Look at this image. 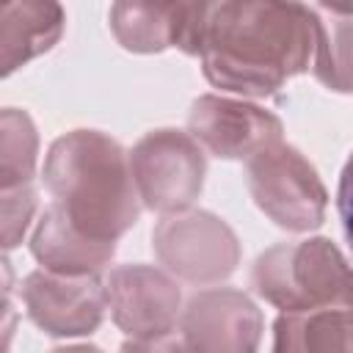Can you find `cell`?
I'll list each match as a JSON object with an SVG mask.
<instances>
[{"instance_id": "1", "label": "cell", "mask_w": 353, "mask_h": 353, "mask_svg": "<svg viewBox=\"0 0 353 353\" xmlns=\"http://www.w3.org/2000/svg\"><path fill=\"white\" fill-rule=\"evenodd\" d=\"M314 52V17L303 3L226 0L210 6L201 72L240 97H270L306 72Z\"/></svg>"}, {"instance_id": "2", "label": "cell", "mask_w": 353, "mask_h": 353, "mask_svg": "<svg viewBox=\"0 0 353 353\" xmlns=\"http://www.w3.org/2000/svg\"><path fill=\"white\" fill-rule=\"evenodd\" d=\"M41 179L52 204L94 240L116 243L141 215L130 152L99 130H72L55 138Z\"/></svg>"}, {"instance_id": "3", "label": "cell", "mask_w": 353, "mask_h": 353, "mask_svg": "<svg viewBox=\"0 0 353 353\" xmlns=\"http://www.w3.org/2000/svg\"><path fill=\"white\" fill-rule=\"evenodd\" d=\"M251 284L281 312L353 303V268L328 237L279 243L256 256Z\"/></svg>"}, {"instance_id": "4", "label": "cell", "mask_w": 353, "mask_h": 353, "mask_svg": "<svg viewBox=\"0 0 353 353\" xmlns=\"http://www.w3.org/2000/svg\"><path fill=\"white\" fill-rule=\"evenodd\" d=\"M254 204L287 232H312L325 221L328 190L314 165L290 143H273L245 160Z\"/></svg>"}, {"instance_id": "5", "label": "cell", "mask_w": 353, "mask_h": 353, "mask_svg": "<svg viewBox=\"0 0 353 353\" xmlns=\"http://www.w3.org/2000/svg\"><path fill=\"white\" fill-rule=\"evenodd\" d=\"M130 168L141 204L154 212L174 215L190 210L201 196L207 157L188 132L160 127L132 146Z\"/></svg>"}, {"instance_id": "6", "label": "cell", "mask_w": 353, "mask_h": 353, "mask_svg": "<svg viewBox=\"0 0 353 353\" xmlns=\"http://www.w3.org/2000/svg\"><path fill=\"white\" fill-rule=\"evenodd\" d=\"M160 265L188 284H218L240 265V243L226 221L207 210L163 215L152 229Z\"/></svg>"}, {"instance_id": "7", "label": "cell", "mask_w": 353, "mask_h": 353, "mask_svg": "<svg viewBox=\"0 0 353 353\" xmlns=\"http://www.w3.org/2000/svg\"><path fill=\"white\" fill-rule=\"evenodd\" d=\"M281 132L279 116L245 99L201 94L188 113V135L223 160H251L273 143H281Z\"/></svg>"}, {"instance_id": "8", "label": "cell", "mask_w": 353, "mask_h": 353, "mask_svg": "<svg viewBox=\"0 0 353 353\" xmlns=\"http://www.w3.org/2000/svg\"><path fill=\"white\" fill-rule=\"evenodd\" d=\"M113 323L132 339L171 334L182 320V292L176 281L152 265H119L105 279Z\"/></svg>"}, {"instance_id": "9", "label": "cell", "mask_w": 353, "mask_h": 353, "mask_svg": "<svg viewBox=\"0 0 353 353\" xmlns=\"http://www.w3.org/2000/svg\"><path fill=\"white\" fill-rule=\"evenodd\" d=\"M179 325L190 353H256L262 339L259 306L234 287L196 292L185 303Z\"/></svg>"}, {"instance_id": "10", "label": "cell", "mask_w": 353, "mask_h": 353, "mask_svg": "<svg viewBox=\"0 0 353 353\" xmlns=\"http://www.w3.org/2000/svg\"><path fill=\"white\" fill-rule=\"evenodd\" d=\"M22 303L44 334L85 336L99 328L108 295L97 276H66L41 268L25 276Z\"/></svg>"}, {"instance_id": "11", "label": "cell", "mask_w": 353, "mask_h": 353, "mask_svg": "<svg viewBox=\"0 0 353 353\" xmlns=\"http://www.w3.org/2000/svg\"><path fill=\"white\" fill-rule=\"evenodd\" d=\"M212 3H116L110 6V30L130 52H163L168 47L185 55H201Z\"/></svg>"}, {"instance_id": "12", "label": "cell", "mask_w": 353, "mask_h": 353, "mask_svg": "<svg viewBox=\"0 0 353 353\" xmlns=\"http://www.w3.org/2000/svg\"><path fill=\"white\" fill-rule=\"evenodd\" d=\"M30 254L44 270L66 276H97L113 259L116 243L88 237L52 204L44 210L30 234Z\"/></svg>"}, {"instance_id": "13", "label": "cell", "mask_w": 353, "mask_h": 353, "mask_svg": "<svg viewBox=\"0 0 353 353\" xmlns=\"http://www.w3.org/2000/svg\"><path fill=\"white\" fill-rule=\"evenodd\" d=\"M66 14L50 0H11L0 6V74L52 50L63 33Z\"/></svg>"}, {"instance_id": "14", "label": "cell", "mask_w": 353, "mask_h": 353, "mask_svg": "<svg viewBox=\"0 0 353 353\" xmlns=\"http://www.w3.org/2000/svg\"><path fill=\"white\" fill-rule=\"evenodd\" d=\"M273 353H353V303L281 312L273 323Z\"/></svg>"}, {"instance_id": "15", "label": "cell", "mask_w": 353, "mask_h": 353, "mask_svg": "<svg viewBox=\"0 0 353 353\" xmlns=\"http://www.w3.org/2000/svg\"><path fill=\"white\" fill-rule=\"evenodd\" d=\"M314 77L339 94H353V6L312 3Z\"/></svg>"}, {"instance_id": "16", "label": "cell", "mask_w": 353, "mask_h": 353, "mask_svg": "<svg viewBox=\"0 0 353 353\" xmlns=\"http://www.w3.org/2000/svg\"><path fill=\"white\" fill-rule=\"evenodd\" d=\"M39 157V132L33 119L19 108L0 113V190L30 182Z\"/></svg>"}, {"instance_id": "17", "label": "cell", "mask_w": 353, "mask_h": 353, "mask_svg": "<svg viewBox=\"0 0 353 353\" xmlns=\"http://www.w3.org/2000/svg\"><path fill=\"white\" fill-rule=\"evenodd\" d=\"M33 212H36V188L30 182L3 190V248L6 251L22 243Z\"/></svg>"}, {"instance_id": "18", "label": "cell", "mask_w": 353, "mask_h": 353, "mask_svg": "<svg viewBox=\"0 0 353 353\" xmlns=\"http://www.w3.org/2000/svg\"><path fill=\"white\" fill-rule=\"evenodd\" d=\"M336 210H339V221H342V232L345 240L353 248V154L347 157L342 174H339V188H336Z\"/></svg>"}, {"instance_id": "19", "label": "cell", "mask_w": 353, "mask_h": 353, "mask_svg": "<svg viewBox=\"0 0 353 353\" xmlns=\"http://www.w3.org/2000/svg\"><path fill=\"white\" fill-rule=\"evenodd\" d=\"M119 353H190L185 339H176L171 334H163V336H146V339H127L121 342Z\"/></svg>"}, {"instance_id": "20", "label": "cell", "mask_w": 353, "mask_h": 353, "mask_svg": "<svg viewBox=\"0 0 353 353\" xmlns=\"http://www.w3.org/2000/svg\"><path fill=\"white\" fill-rule=\"evenodd\" d=\"M50 353H105V350L97 345H66V347H55Z\"/></svg>"}]
</instances>
